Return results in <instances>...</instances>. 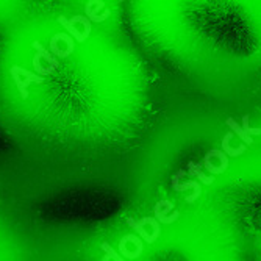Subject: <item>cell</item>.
Here are the masks:
<instances>
[{
	"label": "cell",
	"instance_id": "obj_18",
	"mask_svg": "<svg viewBox=\"0 0 261 261\" xmlns=\"http://www.w3.org/2000/svg\"><path fill=\"white\" fill-rule=\"evenodd\" d=\"M204 167V163H194V161H189L188 163V174L189 175H194L199 170H202Z\"/></svg>",
	"mask_w": 261,
	"mask_h": 261
},
{
	"label": "cell",
	"instance_id": "obj_11",
	"mask_svg": "<svg viewBox=\"0 0 261 261\" xmlns=\"http://www.w3.org/2000/svg\"><path fill=\"white\" fill-rule=\"evenodd\" d=\"M39 61H41V58H39L38 55H35V58H33V67H35V71H36L38 74H41V75H50L52 72L56 71L55 67H50V66H49V67H43Z\"/></svg>",
	"mask_w": 261,
	"mask_h": 261
},
{
	"label": "cell",
	"instance_id": "obj_4",
	"mask_svg": "<svg viewBox=\"0 0 261 261\" xmlns=\"http://www.w3.org/2000/svg\"><path fill=\"white\" fill-rule=\"evenodd\" d=\"M232 136H233V133L230 132V133H225V136H224V139H222V152L227 155V157H238V155H243L244 152H246V146L244 144H241V146H238L236 149L235 147H232L230 146V139H232Z\"/></svg>",
	"mask_w": 261,
	"mask_h": 261
},
{
	"label": "cell",
	"instance_id": "obj_1",
	"mask_svg": "<svg viewBox=\"0 0 261 261\" xmlns=\"http://www.w3.org/2000/svg\"><path fill=\"white\" fill-rule=\"evenodd\" d=\"M155 219L161 224H174L180 217V213L174 208V204L170 200H159L155 204Z\"/></svg>",
	"mask_w": 261,
	"mask_h": 261
},
{
	"label": "cell",
	"instance_id": "obj_13",
	"mask_svg": "<svg viewBox=\"0 0 261 261\" xmlns=\"http://www.w3.org/2000/svg\"><path fill=\"white\" fill-rule=\"evenodd\" d=\"M100 247H102V250L105 252V255H106L109 260H113V261H125V260H124L122 257H120L119 254H116V252H114L113 247L109 246L108 243H102V244H100Z\"/></svg>",
	"mask_w": 261,
	"mask_h": 261
},
{
	"label": "cell",
	"instance_id": "obj_16",
	"mask_svg": "<svg viewBox=\"0 0 261 261\" xmlns=\"http://www.w3.org/2000/svg\"><path fill=\"white\" fill-rule=\"evenodd\" d=\"M204 167L208 170V172H211V174H224V170L220 169V167H217V166H214L213 163H211V159L209 158H204Z\"/></svg>",
	"mask_w": 261,
	"mask_h": 261
},
{
	"label": "cell",
	"instance_id": "obj_15",
	"mask_svg": "<svg viewBox=\"0 0 261 261\" xmlns=\"http://www.w3.org/2000/svg\"><path fill=\"white\" fill-rule=\"evenodd\" d=\"M243 130L246 132V135H249L250 138H252L254 135H261V128H252L249 125V114L243 116Z\"/></svg>",
	"mask_w": 261,
	"mask_h": 261
},
{
	"label": "cell",
	"instance_id": "obj_17",
	"mask_svg": "<svg viewBox=\"0 0 261 261\" xmlns=\"http://www.w3.org/2000/svg\"><path fill=\"white\" fill-rule=\"evenodd\" d=\"M193 177H197L199 182H202L204 185H209V186H211V185L214 183V178H213V177H207L204 172H200V170H199V172H196Z\"/></svg>",
	"mask_w": 261,
	"mask_h": 261
},
{
	"label": "cell",
	"instance_id": "obj_7",
	"mask_svg": "<svg viewBox=\"0 0 261 261\" xmlns=\"http://www.w3.org/2000/svg\"><path fill=\"white\" fill-rule=\"evenodd\" d=\"M225 122H227V125H228L230 128H232V132L236 133V135H238L241 139H243V141H244L247 146H252V144H254V138H250L249 135H246V132L243 130V127H239L233 117H227Z\"/></svg>",
	"mask_w": 261,
	"mask_h": 261
},
{
	"label": "cell",
	"instance_id": "obj_9",
	"mask_svg": "<svg viewBox=\"0 0 261 261\" xmlns=\"http://www.w3.org/2000/svg\"><path fill=\"white\" fill-rule=\"evenodd\" d=\"M19 74H21V77H24V86L28 88V85L35 82V83H43L44 82V78L41 75H36L33 72H30L27 71V69H22V67H19Z\"/></svg>",
	"mask_w": 261,
	"mask_h": 261
},
{
	"label": "cell",
	"instance_id": "obj_10",
	"mask_svg": "<svg viewBox=\"0 0 261 261\" xmlns=\"http://www.w3.org/2000/svg\"><path fill=\"white\" fill-rule=\"evenodd\" d=\"M139 222H141L143 225H150V227H152V230H154V232H152V238L157 241L158 239V236H159V232H161V225H159V222H158V220L155 219V217H143L141 220H139Z\"/></svg>",
	"mask_w": 261,
	"mask_h": 261
},
{
	"label": "cell",
	"instance_id": "obj_6",
	"mask_svg": "<svg viewBox=\"0 0 261 261\" xmlns=\"http://www.w3.org/2000/svg\"><path fill=\"white\" fill-rule=\"evenodd\" d=\"M33 49L36 50V55L39 56V58H44L46 61L50 64V67H55V69H58V66H59V61L58 59H55V56L49 52V50H46L43 46H41V43H38V41H35L33 43Z\"/></svg>",
	"mask_w": 261,
	"mask_h": 261
},
{
	"label": "cell",
	"instance_id": "obj_2",
	"mask_svg": "<svg viewBox=\"0 0 261 261\" xmlns=\"http://www.w3.org/2000/svg\"><path fill=\"white\" fill-rule=\"evenodd\" d=\"M58 22L59 24H61L66 30H67V32H69V36H74L75 38V41L77 43H85L86 41V36L83 35V32H80V30L74 25V22H71V21H69V19H66L64 16H59L58 17Z\"/></svg>",
	"mask_w": 261,
	"mask_h": 261
},
{
	"label": "cell",
	"instance_id": "obj_3",
	"mask_svg": "<svg viewBox=\"0 0 261 261\" xmlns=\"http://www.w3.org/2000/svg\"><path fill=\"white\" fill-rule=\"evenodd\" d=\"M189 188L194 189V193L186 197V204H194L196 200L200 197V194H202V188H200V185L197 182H186V183H180L178 186L174 188V191H177V193H182V191H186Z\"/></svg>",
	"mask_w": 261,
	"mask_h": 261
},
{
	"label": "cell",
	"instance_id": "obj_5",
	"mask_svg": "<svg viewBox=\"0 0 261 261\" xmlns=\"http://www.w3.org/2000/svg\"><path fill=\"white\" fill-rule=\"evenodd\" d=\"M127 224L132 227L135 232L146 241V243H149V244H154V243H155V239L152 238V233H149L147 230L144 228V225L139 222V220H136V219H133V217H127Z\"/></svg>",
	"mask_w": 261,
	"mask_h": 261
},
{
	"label": "cell",
	"instance_id": "obj_12",
	"mask_svg": "<svg viewBox=\"0 0 261 261\" xmlns=\"http://www.w3.org/2000/svg\"><path fill=\"white\" fill-rule=\"evenodd\" d=\"M71 22H80L83 27H85V32H83V35L88 38L89 35H91V21H89L88 17H85V16H74L72 19H71Z\"/></svg>",
	"mask_w": 261,
	"mask_h": 261
},
{
	"label": "cell",
	"instance_id": "obj_8",
	"mask_svg": "<svg viewBox=\"0 0 261 261\" xmlns=\"http://www.w3.org/2000/svg\"><path fill=\"white\" fill-rule=\"evenodd\" d=\"M11 77H13L14 83H16V86L19 89V93H21V96L24 99H27L28 97V91H27V88L24 86V80L21 78V74H19V66H13L11 67Z\"/></svg>",
	"mask_w": 261,
	"mask_h": 261
},
{
	"label": "cell",
	"instance_id": "obj_19",
	"mask_svg": "<svg viewBox=\"0 0 261 261\" xmlns=\"http://www.w3.org/2000/svg\"><path fill=\"white\" fill-rule=\"evenodd\" d=\"M102 261H109V258H108V257H106V255H105V257H104V258H102Z\"/></svg>",
	"mask_w": 261,
	"mask_h": 261
},
{
	"label": "cell",
	"instance_id": "obj_14",
	"mask_svg": "<svg viewBox=\"0 0 261 261\" xmlns=\"http://www.w3.org/2000/svg\"><path fill=\"white\" fill-rule=\"evenodd\" d=\"M85 11H86V17L89 19V21H91V22H104L105 21V19L109 16V9H105V11H104V14H99V16H96V14H93L91 13V9H89L88 6H85Z\"/></svg>",
	"mask_w": 261,
	"mask_h": 261
}]
</instances>
